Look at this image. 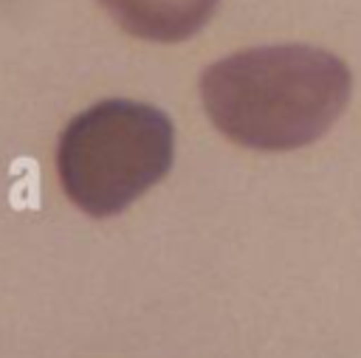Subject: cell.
<instances>
[{
  "label": "cell",
  "mask_w": 361,
  "mask_h": 358,
  "mask_svg": "<svg viewBox=\"0 0 361 358\" xmlns=\"http://www.w3.org/2000/svg\"><path fill=\"white\" fill-rule=\"evenodd\" d=\"M347 65L310 45L237 51L200 76L212 124L248 149L282 152L322 138L350 99Z\"/></svg>",
  "instance_id": "cell-1"
},
{
  "label": "cell",
  "mask_w": 361,
  "mask_h": 358,
  "mask_svg": "<svg viewBox=\"0 0 361 358\" xmlns=\"http://www.w3.org/2000/svg\"><path fill=\"white\" fill-rule=\"evenodd\" d=\"M175 127L152 104L104 99L62 130L56 175L73 206L110 217L135 203L172 166Z\"/></svg>",
  "instance_id": "cell-2"
},
{
  "label": "cell",
  "mask_w": 361,
  "mask_h": 358,
  "mask_svg": "<svg viewBox=\"0 0 361 358\" xmlns=\"http://www.w3.org/2000/svg\"><path fill=\"white\" fill-rule=\"evenodd\" d=\"M133 37L149 42H180L197 34L217 8V0H99Z\"/></svg>",
  "instance_id": "cell-3"
}]
</instances>
